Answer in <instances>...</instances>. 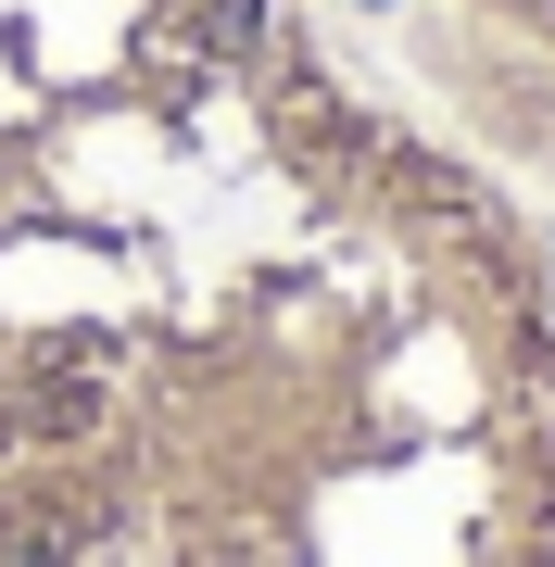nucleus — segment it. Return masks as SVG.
<instances>
[{
  "mask_svg": "<svg viewBox=\"0 0 555 567\" xmlns=\"http://www.w3.org/2000/svg\"><path fill=\"white\" fill-rule=\"evenodd\" d=\"M353 140L278 0H0V480L89 454L240 303L304 278L227 227L240 177Z\"/></svg>",
  "mask_w": 555,
  "mask_h": 567,
  "instance_id": "f257e3e1",
  "label": "nucleus"
}]
</instances>
